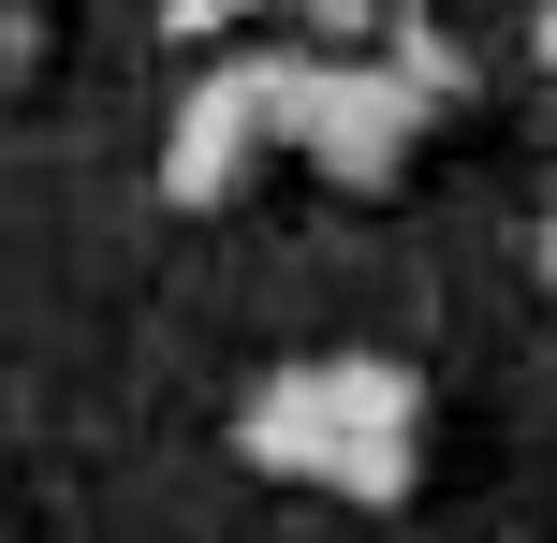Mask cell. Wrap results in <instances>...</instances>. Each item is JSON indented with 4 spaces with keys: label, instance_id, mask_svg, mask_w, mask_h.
I'll return each instance as SVG.
<instances>
[{
    "label": "cell",
    "instance_id": "obj_1",
    "mask_svg": "<svg viewBox=\"0 0 557 543\" xmlns=\"http://www.w3.org/2000/svg\"><path fill=\"white\" fill-rule=\"evenodd\" d=\"M235 456L278 485H337V499H411L425 485V368L396 353H308L264 368L235 397Z\"/></svg>",
    "mask_w": 557,
    "mask_h": 543
},
{
    "label": "cell",
    "instance_id": "obj_2",
    "mask_svg": "<svg viewBox=\"0 0 557 543\" xmlns=\"http://www.w3.org/2000/svg\"><path fill=\"white\" fill-rule=\"evenodd\" d=\"M294 103H308V45H235L191 74V103H176L162 133V206H235L250 176H278V147H294Z\"/></svg>",
    "mask_w": 557,
    "mask_h": 543
},
{
    "label": "cell",
    "instance_id": "obj_3",
    "mask_svg": "<svg viewBox=\"0 0 557 543\" xmlns=\"http://www.w3.org/2000/svg\"><path fill=\"white\" fill-rule=\"evenodd\" d=\"M425 88L396 74V59H323L308 45V103H294V162L308 176H337V192H396L411 176V147H425Z\"/></svg>",
    "mask_w": 557,
    "mask_h": 543
},
{
    "label": "cell",
    "instance_id": "obj_4",
    "mask_svg": "<svg viewBox=\"0 0 557 543\" xmlns=\"http://www.w3.org/2000/svg\"><path fill=\"white\" fill-rule=\"evenodd\" d=\"M543 74H557V0H543Z\"/></svg>",
    "mask_w": 557,
    "mask_h": 543
},
{
    "label": "cell",
    "instance_id": "obj_5",
    "mask_svg": "<svg viewBox=\"0 0 557 543\" xmlns=\"http://www.w3.org/2000/svg\"><path fill=\"white\" fill-rule=\"evenodd\" d=\"M543 280H557V221H543Z\"/></svg>",
    "mask_w": 557,
    "mask_h": 543
}]
</instances>
